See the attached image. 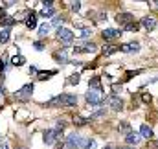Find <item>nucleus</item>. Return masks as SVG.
<instances>
[{"mask_svg": "<svg viewBox=\"0 0 158 149\" xmlns=\"http://www.w3.org/2000/svg\"><path fill=\"white\" fill-rule=\"evenodd\" d=\"M6 70V59H0V72Z\"/></svg>", "mask_w": 158, "mask_h": 149, "instance_id": "nucleus-35", "label": "nucleus"}, {"mask_svg": "<svg viewBox=\"0 0 158 149\" xmlns=\"http://www.w3.org/2000/svg\"><path fill=\"white\" fill-rule=\"evenodd\" d=\"M33 46H35V50H42V48H44V46H42V42H35Z\"/></svg>", "mask_w": 158, "mask_h": 149, "instance_id": "nucleus-37", "label": "nucleus"}, {"mask_svg": "<svg viewBox=\"0 0 158 149\" xmlns=\"http://www.w3.org/2000/svg\"><path fill=\"white\" fill-rule=\"evenodd\" d=\"M156 6H158V2H156Z\"/></svg>", "mask_w": 158, "mask_h": 149, "instance_id": "nucleus-42", "label": "nucleus"}, {"mask_svg": "<svg viewBox=\"0 0 158 149\" xmlns=\"http://www.w3.org/2000/svg\"><path fill=\"white\" fill-rule=\"evenodd\" d=\"M140 134H142V138H147V140H151V138H153V129H151L149 125H142V129H140Z\"/></svg>", "mask_w": 158, "mask_h": 149, "instance_id": "nucleus-16", "label": "nucleus"}, {"mask_svg": "<svg viewBox=\"0 0 158 149\" xmlns=\"http://www.w3.org/2000/svg\"><path fill=\"white\" fill-rule=\"evenodd\" d=\"M53 13H55L53 2H44V4H42V9H40V15H42V17H52Z\"/></svg>", "mask_w": 158, "mask_h": 149, "instance_id": "nucleus-13", "label": "nucleus"}, {"mask_svg": "<svg viewBox=\"0 0 158 149\" xmlns=\"http://www.w3.org/2000/svg\"><path fill=\"white\" fill-rule=\"evenodd\" d=\"M125 149H132V147H125Z\"/></svg>", "mask_w": 158, "mask_h": 149, "instance_id": "nucleus-41", "label": "nucleus"}, {"mask_svg": "<svg viewBox=\"0 0 158 149\" xmlns=\"http://www.w3.org/2000/svg\"><path fill=\"white\" fill-rule=\"evenodd\" d=\"M85 100H86V103H90V105H99L105 98H103V92H101V90L90 88V90L85 94Z\"/></svg>", "mask_w": 158, "mask_h": 149, "instance_id": "nucleus-4", "label": "nucleus"}, {"mask_svg": "<svg viewBox=\"0 0 158 149\" xmlns=\"http://www.w3.org/2000/svg\"><path fill=\"white\" fill-rule=\"evenodd\" d=\"M83 149H96V140H92V138H86V140H83Z\"/></svg>", "mask_w": 158, "mask_h": 149, "instance_id": "nucleus-23", "label": "nucleus"}, {"mask_svg": "<svg viewBox=\"0 0 158 149\" xmlns=\"http://www.w3.org/2000/svg\"><path fill=\"white\" fill-rule=\"evenodd\" d=\"M79 28H81V39H85V40H86V39L92 35L90 28H85V26H79Z\"/></svg>", "mask_w": 158, "mask_h": 149, "instance_id": "nucleus-26", "label": "nucleus"}, {"mask_svg": "<svg viewBox=\"0 0 158 149\" xmlns=\"http://www.w3.org/2000/svg\"><path fill=\"white\" fill-rule=\"evenodd\" d=\"M98 50V46L94 42H85V44H77L74 46V52L76 53H94Z\"/></svg>", "mask_w": 158, "mask_h": 149, "instance_id": "nucleus-7", "label": "nucleus"}, {"mask_svg": "<svg viewBox=\"0 0 158 149\" xmlns=\"http://www.w3.org/2000/svg\"><path fill=\"white\" fill-rule=\"evenodd\" d=\"M42 138H44L46 146H52V144H55V140H63V133L57 131V129H46Z\"/></svg>", "mask_w": 158, "mask_h": 149, "instance_id": "nucleus-3", "label": "nucleus"}, {"mask_svg": "<svg viewBox=\"0 0 158 149\" xmlns=\"http://www.w3.org/2000/svg\"><path fill=\"white\" fill-rule=\"evenodd\" d=\"M103 149H114V147H112V146H105Z\"/></svg>", "mask_w": 158, "mask_h": 149, "instance_id": "nucleus-40", "label": "nucleus"}, {"mask_svg": "<svg viewBox=\"0 0 158 149\" xmlns=\"http://www.w3.org/2000/svg\"><path fill=\"white\" fill-rule=\"evenodd\" d=\"M118 131H119V133H123L125 136H129V134L132 133V131H131V125H129L127 121H121V123H119V125H118Z\"/></svg>", "mask_w": 158, "mask_h": 149, "instance_id": "nucleus-19", "label": "nucleus"}, {"mask_svg": "<svg viewBox=\"0 0 158 149\" xmlns=\"http://www.w3.org/2000/svg\"><path fill=\"white\" fill-rule=\"evenodd\" d=\"M9 37H11V30H9V28H4V30L0 32V44H6V42L9 40Z\"/></svg>", "mask_w": 158, "mask_h": 149, "instance_id": "nucleus-17", "label": "nucleus"}, {"mask_svg": "<svg viewBox=\"0 0 158 149\" xmlns=\"http://www.w3.org/2000/svg\"><path fill=\"white\" fill-rule=\"evenodd\" d=\"M28 72H30V74H37V68H35V66H30V70H28Z\"/></svg>", "mask_w": 158, "mask_h": 149, "instance_id": "nucleus-38", "label": "nucleus"}, {"mask_svg": "<svg viewBox=\"0 0 158 149\" xmlns=\"http://www.w3.org/2000/svg\"><path fill=\"white\" fill-rule=\"evenodd\" d=\"M13 24H15V19H13V17H4V19H0V26L9 28V26H13Z\"/></svg>", "mask_w": 158, "mask_h": 149, "instance_id": "nucleus-22", "label": "nucleus"}, {"mask_svg": "<svg viewBox=\"0 0 158 149\" xmlns=\"http://www.w3.org/2000/svg\"><path fill=\"white\" fill-rule=\"evenodd\" d=\"M57 39H59L63 44H72V42H74V33H72V30H68V28H59V30H57Z\"/></svg>", "mask_w": 158, "mask_h": 149, "instance_id": "nucleus-5", "label": "nucleus"}, {"mask_svg": "<svg viewBox=\"0 0 158 149\" xmlns=\"http://www.w3.org/2000/svg\"><path fill=\"white\" fill-rule=\"evenodd\" d=\"M149 149H158V140H155V142H149V146H147Z\"/></svg>", "mask_w": 158, "mask_h": 149, "instance_id": "nucleus-34", "label": "nucleus"}, {"mask_svg": "<svg viewBox=\"0 0 158 149\" xmlns=\"http://www.w3.org/2000/svg\"><path fill=\"white\" fill-rule=\"evenodd\" d=\"M0 149H9L7 144H6V140H2V138H0Z\"/></svg>", "mask_w": 158, "mask_h": 149, "instance_id": "nucleus-36", "label": "nucleus"}, {"mask_svg": "<svg viewBox=\"0 0 158 149\" xmlns=\"http://www.w3.org/2000/svg\"><path fill=\"white\" fill-rule=\"evenodd\" d=\"M63 22H64V19H63V17H53L50 24H52V26H55V28H61V24H63Z\"/></svg>", "mask_w": 158, "mask_h": 149, "instance_id": "nucleus-27", "label": "nucleus"}, {"mask_svg": "<svg viewBox=\"0 0 158 149\" xmlns=\"http://www.w3.org/2000/svg\"><path fill=\"white\" fill-rule=\"evenodd\" d=\"M66 147L68 149H79L81 146H83V138L79 136V134H76V133H72V134H68L66 136Z\"/></svg>", "mask_w": 158, "mask_h": 149, "instance_id": "nucleus-6", "label": "nucleus"}, {"mask_svg": "<svg viewBox=\"0 0 158 149\" xmlns=\"http://www.w3.org/2000/svg\"><path fill=\"white\" fill-rule=\"evenodd\" d=\"M74 105H77L76 94H61V96H55L53 100H50L46 103V107H74Z\"/></svg>", "mask_w": 158, "mask_h": 149, "instance_id": "nucleus-1", "label": "nucleus"}, {"mask_svg": "<svg viewBox=\"0 0 158 149\" xmlns=\"http://www.w3.org/2000/svg\"><path fill=\"white\" fill-rule=\"evenodd\" d=\"M116 20H118L119 24H123V26H127L129 22H132L134 19H132V15L131 13H118V17H116Z\"/></svg>", "mask_w": 158, "mask_h": 149, "instance_id": "nucleus-14", "label": "nucleus"}, {"mask_svg": "<svg viewBox=\"0 0 158 149\" xmlns=\"http://www.w3.org/2000/svg\"><path fill=\"white\" fill-rule=\"evenodd\" d=\"M107 101H109L110 111H121V109H123V100H121L119 96H110Z\"/></svg>", "mask_w": 158, "mask_h": 149, "instance_id": "nucleus-8", "label": "nucleus"}, {"mask_svg": "<svg viewBox=\"0 0 158 149\" xmlns=\"http://www.w3.org/2000/svg\"><path fill=\"white\" fill-rule=\"evenodd\" d=\"M105 109H96V111L92 112V114H90V118H99V116H103V114H105Z\"/></svg>", "mask_w": 158, "mask_h": 149, "instance_id": "nucleus-30", "label": "nucleus"}, {"mask_svg": "<svg viewBox=\"0 0 158 149\" xmlns=\"http://www.w3.org/2000/svg\"><path fill=\"white\" fill-rule=\"evenodd\" d=\"M24 22H26V26H28L30 30L37 28V15H35V13H28V15H26V20H24Z\"/></svg>", "mask_w": 158, "mask_h": 149, "instance_id": "nucleus-15", "label": "nucleus"}, {"mask_svg": "<svg viewBox=\"0 0 158 149\" xmlns=\"http://www.w3.org/2000/svg\"><path fill=\"white\" fill-rule=\"evenodd\" d=\"M11 63H13V66H20V65H24V63H26V57H24V55H20V53H17V55H13V57H11Z\"/></svg>", "mask_w": 158, "mask_h": 149, "instance_id": "nucleus-18", "label": "nucleus"}, {"mask_svg": "<svg viewBox=\"0 0 158 149\" xmlns=\"http://www.w3.org/2000/svg\"><path fill=\"white\" fill-rule=\"evenodd\" d=\"M125 142H127V146H138L140 142H142V134L140 133H131L129 136H125Z\"/></svg>", "mask_w": 158, "mask_h": 149, "instance_id": "nucleus-11", "label": "nucleus"}, {"mask_svg": "<svg viewBox=\"0 0 158 149\" xmlns=\"http://www.w3.org/2000/svg\"><path fill=\"white\" fill-rule=\"evenodd\" d=\"M114 50H118V46H114V44H105V46H103V53H105V55L114 53Z\"/></svg>", "mask_w": 158, "mask_h": 149, "instance_id": "nucleus-24", "label": "nucleus"}, {"mask_svg": "<svg viewBox=\"0 0 158 149\" xmlns=\"http://www.w3.org/2000/svg\"><path fill=\"white\" fill-rule=\"evenodd\" d=\"M66 83H68V85H77V83H79V74H74V75H70Z\"/></svg>", "mask_w": 158, "mask_h": 149, "instance_id": "nucleus-29", "label": "nucleus"}, {"mask_svg": "<svg viewBox=\"0 0 158 149\" xmlns=\"http://www.w3.org/2000/svg\"><path fill=\"white\" fill-rule=\"evenodd\" d=\"M86 121H88V120L83 118V116H74V123H76V125H85Z\"/></svg>", "mask_w": 158, "mask_h": 149, "instance_id": "nucleus-28", "label": "nucleus"}, {"mask_svg": "<svg viewBox=\"0 0 158 149\" xmlns=\"http://www.w3.org/2000/svg\"><path fill=\"white\" fill-rule=\"evenodd\" d=\"M50 26H52V24H46V22L40 26V28H39V37H44V35H48V32H50Z\"/></svg>", "mask_w": 158, "mask_h": 149, "instance_id": "nucleus-25", "label": "nucleus"}, {"mask_svg": "<svg viewBox=\"0 0 158 149\" xmlns=\"http://www.w3.org/2000/svg\"><path fill=\"white\" fill-rule=\"evenodd\" d=\"M70 9L72 11H79L81 9V2H70Z\"/></svg>", "mask_w": 158, "mask_h": 149, "instance_id": "nucleus-31", "label": "nucleus"}, {"mask_svg": "<svg viewBox=\"0 0 158 149\" xmlns=\"http://www.w3.org/2000/svg\"><path fill=\"white\" fill-rule=\"evenodd\" d=\"M103 39L107 40V42H110L112 39H116V37H119L121 35V32H118V30H112V28H107V30H103Z\"/></svg>", "mask_w": 158, "mask_h": 149, "instance_id": "nucleus-12", "label": "nucleus"}, {"mask_svg": "<svg viewBox=\"0 0 158 149\" xmlns=\"http://www.w3.org/2000/svg\"><path fill=\"white\" fill-rule=\"evenodd\" d=\"M142 100H143L145 103H151V100H153V98H151V94H147V92H145V94H142Z\"/></svg>", "mask_w": 158, "mask_h": 149, "instance_id": "nucleus-32", "label": "nucleus"}, {"mask_svg": "<svg viewBox=\"0 0 158 149\" xmlns=\"http://www.w3.org/2000/svg\"><path fill=\"white\" fill-rule=\"evenodd\" d=\"M123 30H125V32H138V30H140V22L132 20V22H129L127 26H123Z\"/></svg>", "mask_w": 158, "mask_h": 149, "instance_id": "nucleus-21", "label": "nucleus"}, {"mask_svg": "<svg viewBox=\"0 0 158 149\" xmlns=\"http://www.w3.org/2000/svg\"><path fill=\"white\" fill-rule=\"evenodd\" d=\"M119 50L121 52H125V53H134V52H138L140 50V42H127V44H121L119 46Z\"/></svg>", "mask_w": 158, "mask_h": 149, "instance_id": "nucleus-10", "label": "nucleus"}, {"mask_svg": "<svg viewBox=\"0 0 158 149\" xmlns=\"http://www.w3.org/2000/svg\"><path fill=\"white\" fill-rule=\"evenodd\" d=\"M53 74H55V72H46V74H39V79H48V77H52Z\"/></svg>", "mask_w": 158, "mask_h": 149, "instance_id": "nucleus-33", "label": "nucleus"}, {"mask_svg": "<svg viewBox=\"0 0 158 149\" xmlns=\"http://www.w3.org/2000/svg\"><path fill=\"white\" fill-rule=\"evenodd\" d=\"M31 94H33V83H28V85H24L22 88H19V90L15 92V100H19V101H28V100L31 98Z\"/></svg>", "mask_w": 158, "mask_h": 149, "instance_id": "nucleus-2", "label": "nucleus"}, {"mask_svg": "<svg viewBox=\"0 0 158 149\" xmlns=\"http://www.w3.org/2000/svg\"><path fill=\"white\" fill-rule=\"evenodd\" d=\"M4 94V83H2V79H0V96Z\"/></svg>", "mask_w": 158, "mask_h": 149, "instance_id": "nucleus-39", "label": "nucleus"}, {"mask_svg": "<svg viewBox=\"0 0 158 149\" xmlns=\"http://www.w3.org/2000/svg\"><path fill=\"white\" fill-rule=\"evenodd\" d=\"M88 87L94 88V90H101V79H99V77H92V79L88 81Z\"/></svg>", "mask_w": 158, "mask_h": 149, "instance_id": "nucleus-20", "label": "nucleus"}, {"mask_svg": "<svg viewBox=\"0 0 158 149\" xmlns=\"http://www.w3.org/2000/svg\"><path fill=\"white\" fill-rule=\"evenodd\" d=\"M140 26H142V28H145L147 32H153L158 24H156V20H155L153 17H143V19H142V22H140Z\"/></svg>", "mask_w": 158, "mask_h": 149, "instance_id": "nucleus-9", "label": "nucleus"}]
</instances>
